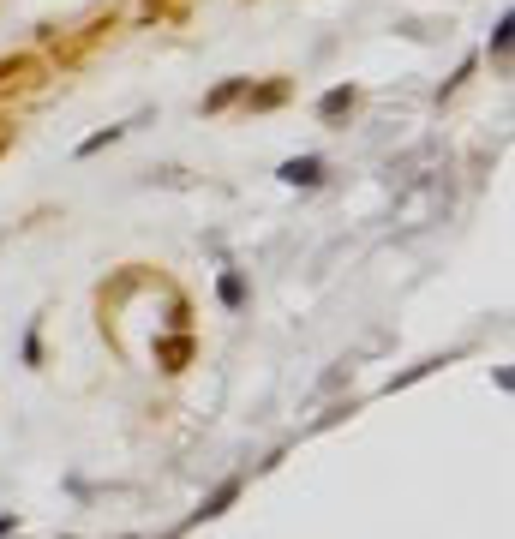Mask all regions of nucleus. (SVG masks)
I'll list each match as a JSON object with an SVG mask.
<instances>
[{"label": "nucleus", "mask_w": 515, "mask_h": 539, "mask_svg": "<svg viewBox=\"0 0 515 539\" xmlns=\"http://www.w3.org/2000/svg\"><path fill=\"white\" fill-rule=\"evenodd\" d=\"M282 180H288V186H318V180H324V162H318V156H300V162L282 168Z\"/></svg>", "instance_id": "1"}, {"label": "nucleus", "mask_w": 515, "mask_h": 539, "mask_svg": "<svg viewBox=\"0 0 515 539\" xmlns=\"http://www.w3.org/2000/svg\"><path fill=\"white\" fill-rule=\"evenodd\" d=\"M348 102H354V90H330V96H324V114H342Z\"/></svg>", "instance_id": "2"}]
</instances>
